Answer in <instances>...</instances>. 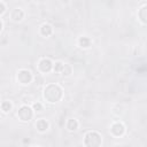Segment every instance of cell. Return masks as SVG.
Returning a JSON list of instances; mask_svg holds the SVG:
<instances>
[{"label": "cell", "mask_w": 147, "mask_h": 147, "mask_svg": "<svg viewBox=\"0 0 147 147\" xmlns=\"http://www.w3.org/2000/svg\"><path fill=\"white\" fill-rule=\"evenodd\" d=\"M44 96L46 100H48L49 102H56L61 99L62 96V91L57 85H49L45 88V93Z\"/></svg>", "instance_id": "cell-1"}, {"label": "cell", "mask_w": 147, "mask_h": 147, "mask_svg": "<svg viewBox=\"0 0 147 147\" xmlns=\"http://www.w3.org/2000/svg\"><path fill=\"white\" fill-rule=\"evenodd\" d=\"M5 10H6V9H5V3H3V2H1V10H0V14H3V13H5Z\"/></svg>", "instance_id": "cell-16"}, {"label": "cell", "mask_w": 147, "mask_h": 147, "mask_svg": "<svg viewBox=\"0 0 147 147\" xmlns=\"http://www.w3.org/2000/svg\"><path fill=\"white\" fill-rule=\"evenodd\" d=\"M36 126H37V129H38L39 131H45V130H47V127H48V123H47L45 119H39V121L37 122V124H36Z\"/></svg>", "instance_id": "cell-8"}, {"label": "cell", "mask_w": 147, "mask_h": 147, "mask_svg": "<svg viewBox=\"0 0 147 147\" xmlns=\"http://www.w3.org/2000/svg\"><path fill=\"white\" fill-rule=\"evenodd\" d=\"M23 11L21 10V9H18V8H16V9H14L13 10V13H11V18L14 20V21H21L22 18H23Z\"/></svg>", "instance_id": "cell-7"}, {"label": "cell", "mask_w": 147, "mask_h": 147, "mask_svg": "<svg viewBox=\"0 0 147 147\" xmlns=\"http://www.w3.org/2000/svg\"><path fill=\"white\" fill-rule=\"evenodd\" d=\"M33 108L39 111V110H41V105H40V103H34V105H33Z\"/></svg>", "instance_id": "cell-15"}, {"label": "cell", "mask_w": 147, "mask_h": 147, "mask_svg": "<svg viewBox=\"0 0 147 147\" xmlns=\"http://www.w3.org/2000/svg\"><path fill=\"white\" fill-rule=\"evenodd\" d=\"M63 68H64V64H62L61 62H57V63H55L54 70H55V71H62V70H63Z\"/></svg>", "instance_id": "cell-14"}, {"label": "cell", "mask_w": 147, "mask_h": 147, "mask_svg": "<svg viewBox=\"0 0 147 147\" xmlns=\"http://www.w3.org/2000/svg\"><path fill=\"white\" fill-rule=\"evenodd\" d=\"M111 132L115 136H122L124 133V126L122 123H115L111 126Z\"/></svg>", "instance_id": "cell-6"}, {"label": "cell", "mask_w": 147, "mask_h": 147, "mask_svg": "<svg viewBox=\"0 0 147 147\" xmlns=\"http://www.w3.org/2000/svg\"><path fill=\"white\" fill-rule=\"evenodd\" d=\"M17 79H18L22 84H28V83H30L31 79H32L31 72H30L29 70H25V69L20 70L18 74H17Z\"/></svg>", "instance_id": "cell-3"}, {"label": "cell", "mask_w": 147, "mask_h": 147, "mask_svg": "<svg viewBox=\"0 0 147 147\" xmlns=\"http://www.w3.org/2000/svg\"><path fill=\"white\" fill-rule=\"evenodd\" d=\"M101 144V137L96 132H88L85 136V145L86 146H99Z\"/></svg>", "instance_id": "cell-2"}, {"label": "cell", "mask_w": 147, "mask_h": 147, "mask_svg": "<svg viewBox=\"0 0 147 147\" xmlns=\"http://www.w3.org/2000/svg\"><path fill=\"white\" fill-rule=\"evenodd\" d=\"M18 117L22 119V121H29L31 117H32V110L30 107L28 106H23L20 110H18Z\"/></svg>", "instance_id": "cell-4"}, {"label": "cell", "mask_w": 147, "mask_h": 147, "mask_svg": "<svg viewBox=\"0 0 147 147\" xmlns=\"http://www.w3.org/2000/svg\"><path fill=\"white\" fill-rule=\"evenodd\" d=\"M139 17H140L141 22L147 23V6H145V7H142V8L140 9V11H139Z\"/></svg>", "instance_id": "cell-9"}, {"label": "cell", "mask_w": 147, "mask_h": 147, "mask_svg": "<svg viewBox=\"0 0 147 147\" xmlns=\"http://www.w3.org/2000/svg\"><path fill=\"white\" fill-rule=\"evenodd\" d=\"M41 33H42L44 36L51 34V33H52V28H51V25H49V24H44V25L41 26Z\"/></svg>", "instance_id": "cell-10"}, {"label": "cell", "mask_w": 147, "mask_h": 147, "mask_svg": "<svg viewBox=\"0 0 147 147\" xmlns=\"http://www.w3.org/2000/svg\"><path fill=\"white\" fill-rule=\"evenodd\" d=\"M79 45L82 46V47H88L90 46V39L88 38H86V37H82L80 39H79Z\"/></svg>", "instance_id": "cell-13"}, {"label": "cell", "mask_w": 147, "mask_h": 147, "mask_svg": "<svg viewBox=\"0 0 147 147\" xmlns=\"http://www.w3.org/2000/svg\"><path fill=\"white\" fill-rule=\"evenodd\" d=\"M68 129L70 130V131H74V130H76L77 129V126H78V123H77V121L76 119H69V122H68Z\"/></svg>", "instance_id": "cell-11"}, {"label": "cell", "mask_w": 147, "mask_h": 147, "mask_svg": "<svg viewBox=\"0 0 147 147\" xmlns=\"http://www.w3.org/2000/svg\"><path fill=\"white\" fill-rule=\"evenodd\" d=\"M10 108H11V103L9 101H3L1 103V109H2L3 113H8L10 110Z\"/></svg>", "instance_id": "cell-12"}, {"label": "cell", "mask_w": 147, "mask_h": 147, "mask_svg": "<svg viewBox=\"0 0 147 147\" xmlns=\"http://www.w3.org/2000/svg\"><path fill=\"white\" fill-rule=\"evenodd\" d=\"M39 69L44 72L46 71H49L52 69V62L48 60V59H42L40 62H39Z\"/></svg>", "instance_id": "cell-5"}]
</instances>
